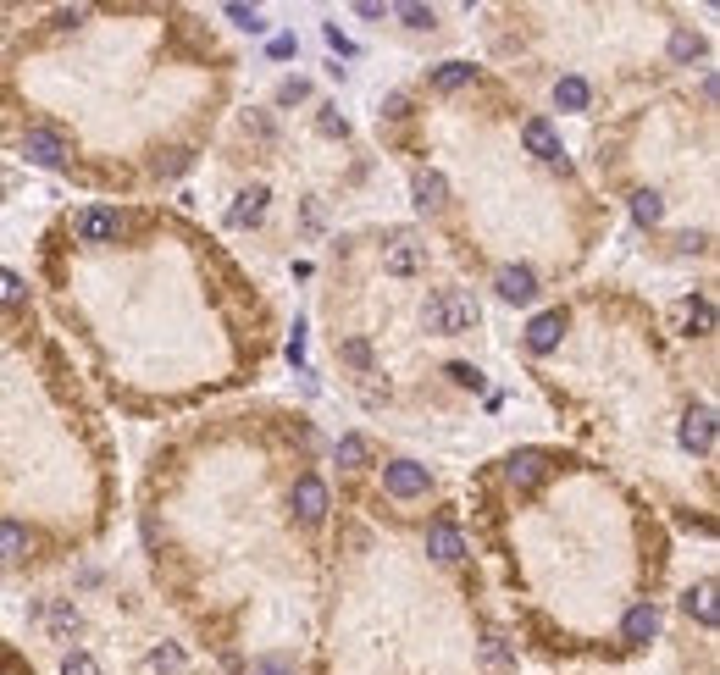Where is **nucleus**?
<instances>
[{
  "label": "nucleus",
  "instance_id": "nucleus-1",
  "mask_svg": "<svg viewBox=\"0 0 720 675\" xmlns=\"http://www.w3.org/2000/svg\"><path fill=\"white\" fill-rule=\"evenodd\" d=\"M421 321H427L432 338H466V332L482 327V305L471 288H438L421 310Z\"/></svg>",
  "mask_w": 720,
  "mask_h": 675
},
{
  "label": "nucleus",
  "instance_id": "nucleus-2",
  "mask_svg": "<svg viewBox=\"0 0 720 675\" xmlns=\"http://www.w3.org/2000/svg\"><path fill=\"white\" fill-rule=\"evenodd\" d=\"M72 233H78V244H89V249H111L122 233H128V211H117V205H84V211L72 216Z\"/></svg>",
  "mask_w": 720,
  "mask_h": 675
},
{
  "label": "nucleus",
  "instance_id": "nucleus-3",
  "mask_svg": "<svg viewBox=\"0 0 720 675\" xmlns=\"http://www.w3.org/2000/svg\"><path fill=\"white\" fill-rule=\"evenodd\" d=\"M288 510L300 515L305 526H322L327 510H333V493H327V482L316 471H300V476H294V487H288Z\"/></svg>",
  "mask_w": 720,
  "mask_h": 675
},
{
  "label": "nucleus",
  "instance_id": "nucleus-4",
  "mask_svg": "<svg viewBox=\"0 0 720 675\" xmlns=\"http://www.w3.org/2000/svg\"><path fill=\"white\" fill-rule=\"evenodd\" d=\"M23 155L34 166H45V172H72V150H67V139H61L56 128H23Z\"/></svg>",
  "mask_w": 720,
  "mask_h": 675
},
{
  "label": "nucleus",
  "instance_id": "nucleus-5",
  "mask_svg": "<svg viewBox=\"0 0 720 675\" xmlns=\"http://www.w3.org/2000/svg\"><path fill=\"white\" fill-rule=\"evenodd\" d=\"M383 493L410 504V498H427L432 493V471L421 460H388L383 465Z\"/></svg>",
  "mask_w": 720,
  "mask_h": 675
},
{
  "label": "nucleus",
  "instance_id": "nucleus-6",
  "mask_svg": "<svg viewBox=\"0 0 720 675\" xmlns=\"http://www.w3.org/2000/svg\"><path fill=\"white\" fill-rule=\"evenodd\" d=\"M421 543H427V554L438 559V565H466V554H471V543H466V532H460L449 515H438V521L421 532Z\"/></svg>",
  "mask_w": 720,
  "mask_h": 675
},
{
  "label": "nucleus",
  "instance_id": "nucleus-7",
  "mask_svg": "<svg viewBox=\"0 0 720 675\" xmlns=\"http://www.w3.org/2000/svg\"><path fill=\"white\" fill-rule=\"evenodd\" d=\"M521 150H527L532 161L560 166V172H565V144H560V133H554L549 117H527V122H521Z\"/></svg>",
  "mask_w": 720,
  "mask_h": 675
},
{
  "label": "nucleus",
  "instance_id": "nucleus-8",
  "mask_svg": "<svg viewBox=\"0 0 720 675\" xmlns=\"http://www.w3.org/2000/svg\"><path fill=\"white\" fill-rule=\"evenodd\" d=\"M654 637H660V604H654V598H637V604L621 615V642H626V653L648 648Z\"/></svg>",
  "mask_w": 720,
  "mask_h": 675
},
{
  "label": "nucleus",
  "instance_id": "nucleus-9",
  "mask_svg": "<svg viewBox=\"0 0 720 675\" xmlns=\"http://www.w3.org/2000/svg\"><path fill=\"white\" fill-rule=\"evenodd\" d=\"M682 449L698 454V460L715 454V410H709V404H693V410L682 415Z\"/></svg>",
  "mask_w": 720,
  "mask_h": 675
},
{
  "label": "nucleus",
  "instance_id": "nucleus-10",
  "mask_svg": "<svg viewBox=\"0 0 720 675\" xmlns=\"http://www.w3.org/2000/svg\"><path fill=\"white\" fill-rule=\"evenodd\" d=\"M560 338H565V310L554 305V310H543V316H532V327H527V355H554L560 349Z\"/></svg>",
  "mask_w": 720,
  "mask_h": 675
},
{
  "label": "nucleus",
  "instance_id": "nucleus-11",
  "mask_svg": "<svg viewBox=\"0 0 720 675\" xmlns=\"http://www.w3.org/2000/svg\"><path fill=\"white\" fill-rule=\"evenodd\" d=\"M421 266H427V244H416V238H394V244H383V272L388 277H416Z\"/></svg>",
  "mask_w": 720,
  "mask_h": 675
},
{
  "label": "nucleus",
  "instance_id": "nucleus-12",
  "mask_svg": "<svg viewBox=\"0 0 720 675\" xmlns=\"http://www.w3.org/2000/svg\"><path fill=\"white\" fill-rule=\"evenodd\" d=\"M34 620L50 631V642H72V637H78V609H72V598H56V604H34Z\"/></svg>",
  "mask_w": 720,
  "mask_h": 675
},
{
  "label": "nucleus",
  "instance_id": "nucleus-13",
  "mask_svg": "<svg viewBox=\"0 0 720 675\" xmlns=\"http://www.w3.org/2000/svg\"><path fill=\"white\" fill-rule=\"evenodd\" d=\"M28 554H34V532L23 521H0V565H28Z\"/></svg>",
  "mask_w": 720,
  "mask_h": 675
},
{
  "label": "nucleus",
  "instance_id": "nucleus-14",
  "mask_svg": "<svg viewBox=\"0 0 720 675\" xmlns=\"http://www.w3.org/2000/svg\"><path fill=\"white\" fill-rule=\"evenodd\" d=\"M493 288H499V299H510V305H532V299H538V277H532L527 266H504V272L493 277Z\"/></svg>",
  "mask_w": 720,
  "mask_h": 675
},
{
  "label": "nucleus",
  "instance_id": "nucleus-15",
  "mask_svg": "<svg viewBox=\"0 0 720 675\" xmlns=\"http://www.w3.org/2000/svg\"><path fill=\"white\" fill-rule=\"evenodd\" d=\"M333 460L344 465V471H366V465L377 460V443L366 438V432H344V438L333 443Z\"/></svg>",
  "mask_w": 720,
  "mask_h": 675
},
{
  "label": "nucleus",
  "instance_id": "nucleus-16",
  "mask_svg": "<svg viewBox=\"0 0 720 675\" xmlns=\"http://www.w3.org/2000/svg\"><path fill=\"white\" fill-rule=\"evenodd\" d=\"M554 106H560V111H576V117H582V111L593 106V83L582 78V72H565V78L554 83Z\"/></svg>",
  "mask_w": 720,
  "mask_h": 675
},
{
  "label": "nucleus",
  "instance_id": "nucleus-17",
  "mask_svg": "<svg viewBox=\"0 0 720 675\" xmlns=\"http://www.w3.org/2000/svg\"><path fill=\"white\" fill-rule=\"evenodd\" d=\"M471 78H477V67H471V61H444V67L427 72V83L438 89V95H455V89H466Z\"/></svg>",
  "mask_w": 720,
  "mask_h": 675
},
{
  "label": "nucleus",
  "instance_id": "nucleus-18",
  "mask_svg": "<svg viewBox=\"0 0 720 675\" xmlns=\"http://www.w3.org/2000/svg\"><path fill=\"white\" fill-rule=\"evenodd\" d=\"M704 34H693V28H687V23H676L671 28V61H676V67H693V61L698 56H704Z\"/></svg>",
  "mask_w": 720,
  "mask_h": 675
},
{
  "label": "nucleus",
  "instance_id": "nucleus-19",
  "mask_svg": "<svg viewBox=\"0 0 720 675\" xmlns=\"http://www.w3.org/2000/svg\"><path fill=\"white\" fill-rule=\"evenodd\" d=\"M682 316H687V332H693V338H709V332H715V305H709L704 294L682 299Z\"/></svg>",
  "mask_w": 720,
  "mask_h": 675
},
{
  "label": "nucleus",
  "instance_id": "nucleus-20",
  "mask_svg": "<svg viewBox=\"0 0 720 675\" xmlns=\"http://www.w3.org/2000/svg\"><path fill=\"white\" fill-rule=\"evenodd\" d=\"M266 200H272L266 189H244L239 205H233V222H239V227H255V222L266 216Z\"/></svg>",
  "mask_w": 720,
  "mask_h": 675
},
{
  "label": "nucleus",
  "instance_id": "nucleus-21",
  "mask_svg": "<svg viewBox=\"0 0 720 675\" xmlns=\"http://www.w3.org/2000/svg\"><path fill=\"white\" fill-rule=\"evenodd\" d=\"M709 593H715V581H698L693 593H687V615H698V626H715V604H709Z\"/></svg>",
  "mask_w": 720,
  "mask_h": 675
},
{
  "label": "nucleus",
  "instance_id": "nucleus-22",
  "mask_svg": "<svg viewBox=\"0 0 720 675\" xmlns=\"http://www.w3.org/2000/svg\"><path fill=\"white\" fill-rule=\"evenodd\" d=\"M338 360H344L349 371H372V344H366V338H344V344H338Z\"/></svg>",
  "mask_w": 720,
  "mask_h": 675
},
{
  "label": "nucleus",
  "instance_id": "nucleus-23",
  "mask_svg": "<svg viewBox=\"0 0 720 675\" xmlns=\"http://www.w3.org/2000/svg\"><path fill=\"white\" fill-rule=\"evenodd\" d=\"M23 299H28V283H23L17 272H6V266H0V305H6V310H17Z\"/></svg>",
  "mask_w": 720,
  "mask_h": 675
},
{
  "label": "nucleus",
  "instance_id": "nucleus-24",
  "mask_svg": "<svg viewBox=\"0 0 720 675\" xmlns=\"http://www.w3.org/2000/svg\"><path fill=\"white\" fill-rule=\"evenodd\" d=\"M416 200L421 205H444V178H438V172H421L416 178Z\"/></svg>",
  "mask_w": 720,
  "mask_h": 675
},
{
  "label": "nucleus",
  "instance_id": "nucleus-25",
  "mask_svg": "<svg viewBox=\"0 0 720 675\" xmlns=\"http://www.w3.org/2000/svg\"><path fill=\"white\" fill-rule=\"evenodd\" d=\"M61 675H100V659H95V653H84V648H72L67 664H61Z\"/></svg>",
  "mask_w": 720,
  "mask_h": 675
},
{
  "label": "nucleus",
  "instance_id": "nucleus-26",
  "mask_svg": "<svg viewBox=\"0 0 720 675\" xmlns=\"http://www.w3.org/2000/svg\"><path fill=\"white\" fill-rule=\"evenodd\" d=\"M632 211H637V222H643V227H654V222L665 216V205H660V194H637Z\"/></svg>",
  "mask_w": 720,
  "mask_h": 675
},
{
  "label": "nucleus",
  "instance_id": "nucleus-27",
  "mask_svg": "<svg viewBox=\"0 0 720 675\" xmlns=\"http://www.w3.org/2000/svg\"><path fill=\"white\" fill-rule=\"evenodd\" d=\"M449 377H455L460 388H471V393L482 388V371H477V366H460V360H455V366H449Z\"/></svg>",
  "mask_w": 720,
  "mask_h": 675
},
{
  "label": "nucleus",
  "instance_id": "nucleus-28",
  "mask_svg": "<svg viewBox=\"0 0 720 675\" xmlns=\"http://www.w3.org/2000/svg\"><path fill=\"white\" fill-rule=\"evenodd\" d=\"M305 95H311V83H305V78H288L283 89H277V100H283V106H294V100H305Z\"/></svg>",
  "mask_w": 720,
  "mask_h": 675
},
{
  "label": "nucleus",
  "instance_id": "nucleus-29",
  "mask_svg": "<svg viewBox=\"0 0 720 675\" xmlns=\"http://www.w3.org/2000/svg\"><path fill=\"white\" fill-rule=\"evenodd\" d=\"M399 17H405V28H432L438 23V12H427V6H405Z\"/></svg>",
  "mask_w": 720,
  "mask_h": 675
},
{
  "label": "nucleus",
  "instance_id": "nucleus-30",
  "mask_svg": "<svg viewBox=\"0 0 720 675\" xmlns=\"http://www.w3.org/2000/svg\"><path fill=\"white\" fill-rule=\"evenodd\" d=\"M228 17H233L239 28H250V34H261V28H266V17H261V12H244V6H233Z\"/></svg>",
  "mask_w": 720,
  "mask_h": 675
},
{
  "label": "nucleus",
  "instance_id": "nucleus-31",
  "mask_svg": "<svg viewBox=\"0 0 720 675\" xmlns=\"http://www.w3.org/2000/svg\"><path fill=\"white\" fill-rule=\"evenodd\" d=\"M383 117H394V122L410 117V95H388V100H383Z\"/></svg>",
  "mask_w": 720,
  "mask_h": 675
}]
</instances>
